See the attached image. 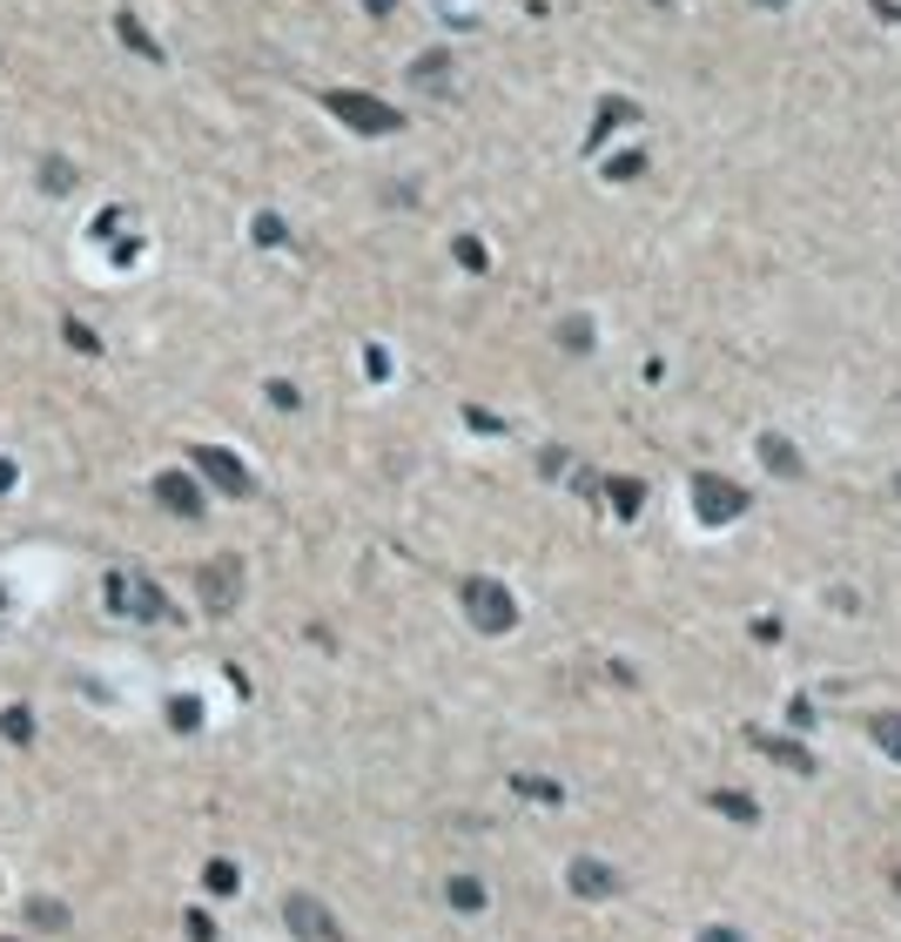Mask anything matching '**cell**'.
<instances>
[{"label": "cell", "mask_w": 901, "mask_h": 942, "mask_svg": "<svg viewBox=\"0 0 901 942\" xmlns=\"http://www.w3.org/2000/svg\"><path fill=\"white\" fill-rule=\"evenodd\" d=\"M324 108L337 114L343 129H357V135H398V129H404V114L390 108V101H377V95H364V88H330Z\"/></svg>", "instance_id": "1"}, {"label": "cell", "mask_w": 901, "mask_h": 942, "mask_svg": "<svg viewBox=\"0 0 901 942\" xmlns=\"http://www.w3.org/2000/svg\"><path fill=\"white\" fill-rule=\"evenodd\" d=\"M464 619H472L478 633H512V626H519V600L504 593L498 579H464Z\"/></svg>", "instance_id": "2"}, {"label": "cell", "mask_w": 901, "mask_h": 942, "mask_svg": "<svg viewBox=\"0 0 901 942\" xmlns=\"http://www.w3.org/2000/svg\"><path fill=\"white\" fill-rule=\"evenodd\" d=\"M693 512L707 526H733L740 512H747V492H740L733 479H714V471H699L693 479Z\"/></svg>", "instance_id": "3"}, {"label": "cell", "mask_w": 901, "mask_h": 942, "mask_svg": "<svg viewBox=\"0 0 901 942\" xmlns=\"http://www.w3.org/2000/svg\"><path fill=\"white\" fill-rule=\"evenodd\" d=\"M101 600L114 613H129V619H162V593H155L148 579H135V572H108L101 579Z\"/></svg>", "instance_id": "4"}, {"label": "cell", "mask_w": 901, "mask_h": 942, "mask_svg": "<svg viewBox=\"0 0 901 942\" xmlns=\"http://www.w3.org/2000/svg\"><path fill=\"white\" fill-rule=\"evenodd\" d=\"M195 471L216 485V492H229V498H249V464L236 458V451H222V445H195Z\"/></svg>", "instance_id": "5"}, {"label": "cell", "mask_w": 901, "mask_h": 942, "mask_svg": "<svg viewBox=\"0 0 901 942\" xmlns=\"http://www.w3.org/2000/svg\"><path fill=\"white\" fill-rule=\"evenodd\" d=\"M195 593H203L216 613H229V606L243 600V559H229V553H222V559H209L203 572H195Z\"/></svg>", "instance_id": "6"}, {"label": "cell", "mask_w": 901, "mask_h": 942, "mask_svg": "<svg viewBox=\"0 0 901 942\" xmlns=\"http://www.w3.org/2000/svg\"><path fill=\"white\" fill-rule=\"evenodd\" d=\"M283 916H290V929H296L303 942H337V935H343V929H337V916L324 909L317 895H290V902H283Z\"/></svg>", "instance_id": "7"}, {"label": "cell", "mask_w": 901, "mask_h": 942, "mask_svg": "<svg viewBox=\"0 0 901 942\" xmlns=\"http://www.w3.org/2000/svg\"><path fill=\"white\" fill-rule=\"evenodd\" d=\"M155 498H162L175 519H203V492H195L182 471H162V479H155Z\"/></svg>", "instance_id": "8"}, {"label": "cell", "mask_w": 901, "mask_h": 942, "mask_svg": "<svg viewBox=\"0 0 901 942\" xmlns=\"http://www.w3.org/2000/svg\"><path fill=\"white\" fill-rule=\"evenodd\" d=\"M572 895H585V902H606V895H612V869H606L599 855H579V861H572Z\"/></svg>", "instance_id": "9"}, {"label": "cell", "mask_w": 901, "mask_h": 942, "mask_svg": "<svg viewBox=\"0 0 901 942\" xmlns=\"http://www.w3.org/2000/svg\"><path fill=\"white\" fill-rule=\"evenodd\" d=\"M760 464L774 471V479H801V471H807V464H801V451H794L788 438H780V431H767V438H760Z\"/></svg>", "instance_id": "10"}, {"label": "cell", "mask_w": 901, "mask_h": 942, "mask_svg": "<svg viewBox=\"0 0 901 942\" xmlns=\"http://www.w3.org/2000/svg\"><path fill=\"white\" fill-rule=\"evenodd\" d=\"M411 82H417V88H451V55H417Z\"/></svg>", "instance_id": "11"}, {"label": "cell", "mask_w": 901, "mask_h": 942, "mask_svg": "<svg viewBox=\"0 0 901 942\" xmlns=\"http://www.w3.org/2000/svg\"><path fill=\"white\" fill-rule=\"evenodd\" d=\"M445 895H451V909H464V916H478V909H485V882H478V875H451Z\"/></svg>", "instance_id": "12"}, {"label": "cell", "mask_w": 901, "mask_h": 942, "mask_svg": "<svg viewBox=\"0 0 901 942\" xmlns=\"http://www.w3.org/2000/svg\"><path fill=\"white\" fill-rule=\"evenodd\" d=\"M114 34H122V41H129V48H135L142 61H162V48H155V41H148V27H142L135 14H114Z\"/></svg>", "instance_id": "13"}, {"label": "cell", "mask_w": 901, "mask_h": 942, "mask_svg": "<svg viewBox=\"0 0 901 942\" xmlns=\"http://www.w3.org/2000/svg\"><path fill=\"white\" fill-rule=\"evenodd\" d=\"M625 122H640V108L625 101V95H612V101H599V129H593V142L606 135V129H625Z\"/></svg>", "instance_id": "14"}, {"label": "cell", "mask_w": 901, "mask_h": 942, "mask_svg": "<svg viewBox=\"0 0 901 942\" xmlns=\"http://www.w3.org/2000/svg\"><path fill=\"white\" fill-rule=\"evenodd\" d=\"M868 734H875V748H881L888 761H901V714H875Z\"/></svg>", "instance_id": "15"}, {"label": "cell", "mask_w": 901, "mask_h": 942, "mask_svg": "<svg viewBox=\"0 0 901 942\" xmlns=\"http://www.w3.org/2000/svg\"><path fill=\"white\" fill-rule=\"evenodd\" d=\"M612 505H619V519H640L646 485H640V479H612Z\"/></svg>", "instance_id": "16"}, {"label": "cell", "mask_w": 901, "mask_h": 942, "mask_svg": "<svg viewBox=\"0 0 901 942\" xmlns=\"http://www.w3.org/2000/svg\"><path fill=\"white\" fill-rule=\"evenodd\" d=\"M41 189H48V195H68V189H74V169L61 162V155H48V162H41Z\"/></svg>", "instance_id": "17"}, {"label": "cell", "mask_w": 901, "mask_h": 942, "mask_svg": "<svg viewBox=\"0 0 901 942\" xmlns=\"http://www.w3.org/2000/svg\"><path fill=\"white\" fill-rule=\"evenodd\" d=\"M714 808H720V814H733V821H760L754 795H733V788H727V795H714Z\"/></svg>", "instance_id": "18"}, {"label": "cell", "mask_w": 901, "mask_h": 942, "mask_svg": "<svg viewBox=\"0 0 901 942\" xmlns=\"http://www.w3.org/2000/svg\"><path fill=\"white\" fill-rule=\"evenodd\" d=\"M767 754L780 761V768H794V774H807L814 761H807V748H794V740H767Z\"/></svg>", "instance_id": "19"}, {"label": "cell", "mask_w": 901, "mask_h": 942, "mask_svg": "<svg viewBox=\"0 0 901 942\" xmlns=\"http://www.w3.org/2000/svg\"><path fill=\"white\" fill-rule=\"evenodd\" d=\"M559 343H565V350H593V324H585V317H565V324H559Z\"/></svg>", "instance_id": "20"}, {"label": "cell", "mask_w": 901, "mask_h": 942, "mask_svg": "<svg viewBox=\"0 0 901 942\" xmlns=\"http://www.w3.org/2000/svg\"><path fill=\"white\" fill-rule=\"evenodd\" d=\"M519 795H532V801H559V781H532V774H519Z\"/></svg>", "instance_id": "21"}, {"label": "cell", "mask_w": 901, "mask_h": 942, "mask_svg": "<svg viewBox=\"0 0 901 942\" xmlns=\"http://www.w3.org/2000/svg\"><path fill=\"white\" fill-rule=\"evenodd\" d=\"M458 263H464V269H485V243H472V235H458Z\"/></svg>", "instance_id": "22"}, {"label": "cell", "mask_w": 901, "mask_h": 942, "mask_svg": "<svg viewBox=\"0 0 901 942\" xmlns=\"http://www.w3.org/2000/svg\"><path fill=\"white\" fill-rule=\"evenodd\" d=\"M34 922H41V929H61L68 909H61V902H34Z\"/></svg>", "instance_id": "23"}, {"label": "cell", "mask_w": 901, "mask_h": 942, "mask_svg": "<svg viewBox=\"0 0 901 942\" xmlns=\"http://www.w3.org/2000/svg\"><path fill=\"white\" fill-rule=\"evenodd\" d=\"M256 243H283V216H256Z\"/></svg>", "instance_id": "24"}, {"label": "cell", "mask_w": 901, "mask_h": 942, "mask_svg": "<svg viewBox=\"0 0 901 942\" xmlns=\"http://www.w3.org/2000/svg\"><path fill=\"white\" fill-rule=\"evenodd\" d=\"M640 169H646V162H640V155H619V162H612V169H606V176H619V182H633V176H640Z\"/></svg>", "instance_id": "25"}, {"label": "cell", "mask_w": 901, "mask_h": 942, "mask_svg": "<svg viewBox=\"0 0 901 942\" xmlns=\"http://www.w3.org/2000/svg\"><path fill=\"white\" fill-rule=\"evenodd\" d=\"M699 942H740L733 929H707V935H699Z\"/></svg>", "instance_id": "26"}, {"label": "cell", "mask_w": 901, "mask_h": 942, "mask_svg": "<svg viewBox=\"0 0 901 942\" xmlns=\"http://www.w3.org/2000/svg\"><path fill=\"white\" fill-rule=\"evenodd\" d=\"M364 8H370V14H390V8H398V0H364Z\"/></svg>", "instance_id": "27"}, {"label": "cell", "mask_w": 901, "mask_h": 942, "mask_svg": "<svg viewBox=\"0 0 901 942\" xmlns=\"http://www.w3.org/2000/svg\"><path fill=\"white\" fill-rule=\"evenodd\" d=\"M754 8H788V0H754Z\"/></svg>", "instance_id": "28"}, {"label": "cell", "mask_w": 901, "mask_h": 942, "mask_svg": "<svg viewBox=\"0 0 901 942\" xmlns=\"http://www.w3.org/2000/svg\"><path fill=\"white\" fill-rule=\"evenodd\" d=\"M888 882H894V895H901V869H894V875H888Z\"/></svg>", "instance_id": "29"}]
</instances>
